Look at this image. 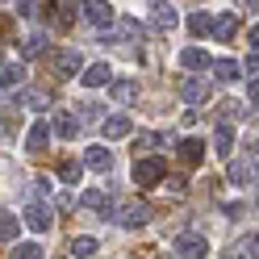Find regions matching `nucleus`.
<instances>
[{"mask_svg":"<svg viewBox=\"0 0 259 259\" xmlns=\"http://www.w3.org/2000/svg\"><path fill=\"white\" fill-rule=\"evenodd\" d=\"M17 234H21V222L13 213H0V242H17Z\"/></svg>","mask_w":259,"mask_h":259,"instance_id":"nucleus-26","label":"nucleus"},{"mask_svg":"<svg viewBox=\"0 0 259 259\" xmlns=\"http://www.w3.org/2000/svg\"><path fill=\"white\" fill-rule=\"evenodd\" d=\"M180 25V13H176L171 5H151V29H159V34H167V29Z\"/></svg>","mask_w":259,"mask_h":259,"instance_id":"nucleus-12","label":"nucleus"},{"mask_svg":"<svg viewBox=\"0 0 259 259\" xmlns=\"http://www.w3.org/2000/svg\"><path fill=\"white\" fill-rule=\"evenodd\" d=\"M25 226H29L34 234H46V230L55 226V213H51V205H46V201H34V205L25 209Z\"/></svg>","mask_w":259,"mask_h":259,"instance_id":"nucleus-8","label":"nucleus"},{"mask_svg":"<svg viewBox=\"0 0 259 259\" xmlns=\"http://www.w3.org/2000/svg\"><path fill=\"white\" fill-rule=\"evenodd\" d=\"M125 134H130V117H125V113H113V117L101 121V138L117 142V138H125Z\"/></svg>","mask_w":259,"mask_h":259,"instance_id":"nucleus-17","label":"nucleus"},{"mask_svg":"<svg viewBox=\"0 0 259 259\" xmlns=\"http://www.w3.org/2000/svg\"><path fill=\"white\" fill-rule=\"evenodd\" d=\"M79 84H84V88H109L113 84V67H109V63H88L84 75H79Z\"/></svg>","mask_w":259,"mask_h":259,"instance_id":"nucleus-10","label":"nucleus"},{"mask_svg":"<svg viewBox=\"0 0 259 259\" xmlns=\"http://www.w3.org/2000/svg\"><path fill=\"white\" fill-rule=\"evenodd\" d=\"M0 67H5V63H0Z\"/></svg>","mask_w":259,"mask_h":259,"instance_id":"nucleus-39","label":"nucleus"},{"mask_svg":"<svg viewBox=\"0 0 259 259\" xmlns=\"http://www.w3.org/2000/svg\"><path fill=\"white\" fill-rule=\"evenodd\" d=\"M234 29H238V17H234V13H222V17H213V38H218V42H230Z\"/></svg>","mask_w":259,"mask_h":259,"instance_id":"nucleus-22","label":"nucleus"},{"mask_svg":"<svg viewBox=\"0 0 259 259\" xmlns=\"http://www.w3.org/2000/svg\"><path fill=\"white\" fill-rule=\"evenodd\" d=\"M25 79V67L21 63H5V67H0V92H13Z\"/></svg>","mask_w":259,"mask_h":259,"instance_id":"nucleus-20","label":"nucleus"},{"mask_svg":"<svg viewBox=\"0 0 259 259\" xmlns=\"http://www.w3.org/2000/svg\"><path fill=\"white\" fill-rule=\"evenodd\" d=\"M180 96H184L188 105H205L209 96H213V84L201 79V75H184V79H180Z\"/></svg>","mask_w":259,"mask_h":259,"instance_id":"nucleus-6","label":"nucleus"},{"mask_svg":"<svg viewBox=\"0 0 259 259\" xmlns=\"http://www.w3.org/2000/svg\"><path fill=\"white\" fill-rule=\"evenodd\" d=\"M163 176H167V163H163V159H155V155L134 163V184H138V188H155Z\"/></svg>","mask_w":259,"mask_h":259,"instance_id":"nucleus-2","label":"nucleus"},{"mask_svg":"<svg viewBox=\"0 0 259 259\" xmlns=\"http://www.w3.org/2000/svg\"><path fill=\"white\" fill-rule=\"evenodd\" d=\"M109 92H113V101H117V105H130L138 96V84H134V79H113Z\"/></svg>","mask_w":259,"mask_h":259,"instance_id":"nucleus-24","label":"nucleus"},{"mask_svg":"<svg viewBox=\"0 0 259 259\" xmlns=\"http://www.w3.org/2000/svg\"><path fill=\"white\" fill-rule=\"evenodd\" d=\"M117 226H125V230H142V226L151 222V205H142V201H130V205H121V213L113 218Z\"/></svg>","mask_w":259,"mask_h":259,"instance_id":"nucleus-5","label":"nucleus"},{"mask_svg":"<svg viewBox=\"0 0 259 259\" xmlns=\"http://www.w3.org/2000/svg\"><path fill=\"white\" fill-rule=\"evenodd\" d=\"M51 67L67 79V75H75L79 67H84V59H79V51H55V55H51Z\"/></svg>","mask_w":259,"mask_h":259,"instance_id":"nucleus-13","label":"nucleus"},{"mask_svg":"<svg viewBox=\"0 0 259 259\" xmlns=\"http://www.w3.org/2000/svg\"><path fill=\"white\" fill-rule=\"evenodd\" d=\"M13 259H46V251H42V242H17Z\"/></svg>","mask_w":259,"mask_h":259,"instance_id":"nucleus-27","label":"nucleus"},{"mask_svg":"<svg viewBox=\"0 0 259 259\" xmlns=\"http://www.w3.org/2000/svg\"><path fill=\"white\" fill-rule=\"evenodd\" d=\"M79 17H84L88 25H96L101 34H109L113 21H117V9L105 5V0H88V5H79Z\"/></svg>","mask_w":259,"mask_h":259,"instance_id":"nucleus-1","label":"nucleus"},{"mask_svg":"<svg viewBox=\"0 0 259 259\" xmlns=\"http://www.w3.org/2000/svg\"><path fill=\"white\" fill-rule=\"evenodd\" d=\"M79 205L92 209V213H101V218H117V209H113V192H105V188H88L84 197H79Z\"/></svg>","mask_w":259,"mask_h":259,"instance_id":"nucleus-7","label":"nucleus"},{"mask_svg":"<svg viewBox=\"0 0 259 259\" xmlns=\"http://www.w3.org/2000/svg\"><path fill=\"white\" fill-rule=\"evenodd\" d=\"M84 167H92V171H113V151L101 147V142H92V147L84 151Z\"/></svg>","mask_w":259,"mask_h":259,"instance_id":"nucleus-14","label":"nucleus"},{"mask_svg":"<svg viewBox=\"0 0 259 259\" xmlns=\"http://www.w3.org/2000/svg\"><path fill=\"white\" fill-rule=\"evenodd\" d=\"M21 51H25V55H46V34H42V29H34V34L21 42Z\"/></svg>","mask_w":259,"mask_h":259,"instance_id":"nucleus-28","label":"nucleus"},{"mask_svg":"<svg viewBox=\"0 0 259 259\" xmlns=\"http://www.w3.org/2000/svg\"><path fill=\"white\" fill-rule=\"evenodd\" d=\"M163 259H167V255H163Z\"/></svg>","mask_w":259,"mask_h":259,"instance_id":"nucleus-40","label":"nucleus"},{"mask_svg":"<svg viewBox=\"0 0 259 259\" xmlns=\"http://www.w3.org/2000/svg\"><path fill=\"white\" fill-rule=\"evenodd\" d=\"M213 75L222 79V84H234V79L242 75V63H238V59H218V63H213Z\"/></svg>","mask_w":259,"mask_h":259,"instance_id":"nucleus-21","label":"nucleus"},{"mask_svg":"<svg viewBox=\"0 0 259 259\" xmlns=\"http://www.w3.org/2000/svg\"><path fill=\"white\" fill-rule=\"evenodd\" d=\"M176 155H180V163L197 167L201 159H205V142L201 138H180V142H176Z\"/></svg>","mask_w":259,"mask_h":259,"instance_id":"nucleus-15","label":"nucleus"},{"mask_svg":"<svg viewBox=\"0 0 259 259\" xmlns=\"http://www.w3.org/2000/svg\"><path fill=\"white\" fill-rule=\"evenodd\" d=\"M51 134H55V138H63V142H71V138L79 134V121H75V113H67V109H63L59 117H55V125H51Z\"/></svg>","mask_w":259,"mask_h":259,"instance_id":"nucleus-18","label":"nucleus"},{"mask_svg":"<svg viewBox=\"0 0 259 259\" xmlns=\"http://www.w3.org/2000/svg\"><path fill=\"white\" fill-rule=\"evenodd\" d=\"M238 255H242V259H259V234H242Z\"/></svg>","mask_w":259,"mask_h":259,"instance_id":"nucleus-30","label":"nucleus"},{"mask_svg":"<svg viewBox=\"0 0 259 259\" xmlns=\"http://www.w3.org/2000/svg\"><path fill=\"white\" fill-rule=\"evenodd\" d=\"M159 142H167V138H163V134H155V130H147V134H138V147H142V151L159 147Z\"/></svg>","mask_w":259,"mask_h":259,"instance_id":"nucleus-32","label":"nucleus"},{"mask_svg":"<svg viewBox=\"0 0 259 259\" xmlns=\"http://www.w3.org/2000/svg\"><path fill=\"white\" fill-rule=\"evenodd\" d=\"M247 159H251V163H255V171H259V142L251 147V155H247Z\"/></svg>","mask_w":259,"mask_h":259,"instance_id":"nucleus-37","label":"nucleus"},{"mask_svg":"<svg viewBox=\"0 0 259 259\" xmlns=\"http://www.w3.org/2000/svg\"><path fill=\"white\" fill-rule=\"evenodd\" d=\"M180 67L201 75V71H213V59H209V51H201V46H184L180 51Z\"/></svg>","mask_w":259,"mask_h":259,"instance_id":"nucleus-9","label":"nucleus"},{"mask_svg":"<svg viewBox=\"0 0 259 259\" xmlns=\"http://www.w3.org/2000/svg\"><path fill=\"white\" fill-rule=\"evenodd\" d=\"M255 163H251V159L247 155H234L230 159V163H226V180H230L234 188H247V184H255Z\"/></svg>","mask_w":259,"mask_h":259,"instance_id":"nucleus-4","label":"nucleus"},{"mask_svg":"<svg viewBox=\"0 0 259 259\" xmlns=\"http://www.w3.org/2000/svg\"><path fill=\"white\" fill-rule=\"evenodd\" d=\"M188 34L192 38H209V34H213V17H209V13H188Z\"/></svg>","mask_w":259,"mask_h":259,"instance_id":"nucleus-19","label":"nucleus"},{"mask_svg":"<svg viewBox=\"0 0 259 259\" xmlns=\"http://www.w3.org/2000/svg\"><path fill=\"white\" fill-rule=\"evenodd\" d=\"M213 151L226 159V163L234 159V130H230V121H222V125L213 130Z\"/></svg>","mask_w":259,"mask_h":259,"instance_id":"nucleus-16","label":"nucleus"},{"mask_svg":"<svg viewBox=\"0 0 259 259\" xmlns=\"http://www.w3.org/2000/svg\"><path fill=\"white\" fill-rule=\"evenodd\" d=\"M242 67H247V71H259V55H251L247 63H242Z\"/></svg>","mask_w":259,"mask_h":259,"instance_id":"nucleus-36","label":"nucleus"},{"mask_svg":"<svg viewBox=\"0 0 259 259\" xmlns=\"http://www.w3.org/2000/svg\"><path fill=\"white\" fill-rule=\"evenodd\" d=\"M51 147V121L34 117V125L25 130V151H46Z\"/></svg>","mask_w":259,"mask_h":259,"instance_id":"nucleus-11","label":"nucleus"},{"mask_svg":"<svg viewBox=\"0 0 259 259\" xmlns=\"http://www.w3.org/2000/svg\"><path fill=\"white\" fill-rule=\"evenodd\" d=\"M96 251H101V242H96L92 234H75V238H71V255H75V259H92Z\"/></svg>","mask_w":259,"mask_h":259,"instance_id":"nucleus-23","label":"nucleus"},{"mask_svg":"<svg viewBox=\"0 0 259 259\" xmlns=\"http://www.w3.org/2000/svg\"><path fill=\"white\" fill-rule=\"evenodd\" d=\"M247 101H251V105H259V75L251 79V88H247Z\"/></svg>","mask_w":259,"mask_h":259,"instance_id":"nucleus-35","label":"nucleus"},{"mask_svg":"<svg viewBox=\"0 0 259 259\" xmlns=\"http://www.w3.org/2000/svg\"><path fill=\"white\" fill-rule=\"evenodd\" d=\"M55 9H59V13H55V17H59L63 25H71V21L79 17V5H55Z\"/></svg>","mask_w":259,"mask_h":259,"instance_id":"nucleus-31","label":"nucleus"},{"mask_svg":"<svg viewBox=\"0 0 259 259\" xmlns=\"http://www.w3.org/2000/svg\"><path fill=\"white\" fill-rule=\"evenodd\" d=\"M242 213H247V205H242V201H230V205H226V218H242Z\"/></svg>","mask_w":259,"mask_h":259,"instance_id":"nucleus-34","label":"nucleus"},{"mask_svg":"<svg viewBox=\"0 0 259 259\" xmlns=\"http://www.w3.org/2000/svg\"><path fill=\"white\" fill-rule=\"evenodd\" d=\"M251 46H255V55H259V25L251 29Z\"/></svg>","mask_w":259,"mask_h":259,"instance_id":"nucleus-38","label":"nucleus"},{"mask_svg":"<svg viewBox=\"0 0 259 259\" xmlns=\"http://www.w3.org/2000/svg\"><path fill=\"white\" fill-rule=\"evenodd\" d=\"M21 105H29L34 113H42L46 105H51V92H46V88H29V92H21Z\"/></svg>","mask_w":259,"mask_h":259,"instance_id":"nucleus-25","label":"nucleus"},{"mask_svg":"<svg viewBox=\"0 0 259 259\" xmlns=\"http://www.w3.org/2000/svg\"><path fill=\"white\" fill-rule=\"evenodd\" d=\"M176 255H180V259H205V255H209V238L197 234V230L176 234Z\"/></svg>","mask_w":259,"mask_h":259,"instance_id":"nucleus-3","label":"nucleus"},{"mask_svg":"<svg viewBox=\"0 0 259 259\" xmlns=\"http://www.w3.org/2000/svg\"><path fill=\"white\" fill-rule=\"evenodd\" d=\"M79 176H84V163H63V167H59V180L67 184V188L79 184Z\"/></svg>","mask_w":259,"mask_h":259,"instance_id":"nucleus-29","label":"nucleus"},{"mask_svg":"<svg viewBox=\"0 0 259 259\" xmlns=\"http://www.w3.org/2000/svg\"><path fill=\"white\" fill-rule=\"evenodd\" d=\"M38 9H42V5H29V0H21V5H17V17H21V21H29Z\"/></svg>","mask_w":259,"mask_h":259,"instance_id":"nucleus-33","label":"nucleus"}]
</instances>
